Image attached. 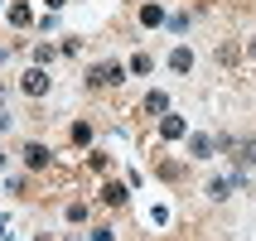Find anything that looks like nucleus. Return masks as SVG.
Instances as JSON below:
<instances>
[{
	"mask_svg": "<svg viewBox=\"0 0 256 241\" xmlns=\"http://www.w3.org/2000/svg\"><path fill=\"white\" fill-rule=\"evenodd\" d=\"M121 77H126V68H121V63H102V68H92V77H87V82H92V87H116Z\"/></svg>",
	"mask_w": 256,
	"mask_h": 241,
	"instance_id": "1",
	"label": "nucleus"
},
{
	"mask_svg": "<svg viewBox=\"0 0 256 241\" xmlns=\"http://www.w3.org/2000/svg\"><path fill=\"white\" fill-rule=\"evenodd\" d=\"M20 87H24L29 97H44V92H48V77H44V68H39V63L24 72V82H20Z\"/></svg>",
	"mask_w": 256,
	"mask_h": 241,
	"instance_id": "2",
	"label": "nucleus"
},
{
	"mask_svg": "<svg viewBox=\"0 0 256 241\" xmlns=\"http://www.w3.org/2000/svg\"><path fill=\"white\" fill-rule=\"evenodd\" d=\"M48 159H54V155H48V145H39V140L24 145V164H29V169H44Z\"/></svg>",
	"mask_w": 256,
	"mask_h": 241,
	"instance_id": "3",
	"label": "nucleus"
},
{
	"mask_svg": "<svg viewBox=\"0 0 256 241\" xmlns=\"http://www.w3.org/2000/svg\"><path fill=\"white\" fill-rule=\"evenodd\" d=\"M184 116H164V121H160V135H164V140H179V135H184Z\"/></svg>",
	"mask_w": 256,
	"mask_h": 241,
	"instance_id": "4",
	"label": "nucleus"
},
{
	"mask_svg": "<svg viewBox=\"0 0 256 241\" xmlns=\"http://www.w3.org/2000/svg\"><path fill=\"white\" fill-rule=\"evenodd\" d=\"M29 19H34V10H29L24 0H14V5H10V24H14V29H24Z\"/></svg>",
	"mask_w": 256,
	"mask_h": 241,
	"instance_id": "5",
	"label": "nucleus"
},
{
	"mask_svg": "<svg viewBox=\"0 0 256 241\" xmlns=\"http://www.w3.org/2000/svg\"><path fill=\"white\" fill-rule=\"evenodd\" d=\"M145 111H150V116H164V111H170V97H164V92H150V97H145Z\"/></svg>",
	"mask_w": 256,
	"mask_h": 241,
	"instance_id": "6",
	"label": "nucleus"
},
{
	"mask_svg": "<svg viewBox=\"0 0 256 241\" xmlns=\"http://www.w3.org/2000/svg\"><path fill=\"white\" fill-rule=\"evenodd\" d=\"M188 155H194V159H208V155H213V140H208V135H194V140H188Z\"/></svg>",
	"mask_w": 256,
	"mask_h": 241,
	"instance_id": "7",
	"label": "nucleus"
},
{
	"mask_svg": "<svg viewBox=\"0 0 256 241\" xmlns=\"http://www.w3.org/2000/svg\"><path fill=\"white\" fill-rule=\"evenodd\" d=\"M232 188H237V179H213V184H208V198H218V203H222Z\"/></svg>",
	"mask_w": 256,
	"mask_h": 241,
	"instance_id": "8",
	"label": "nucleus"
},
{
	"mask_svg": "<svg viewBox=\"0 0 256 241\" xmlns=\"http://www.w3.org/2000/svg\"><path fill=\"white\" fill-rule=\"evenodd\" d=\"M170 68L174 72H188V68H194V53H188V48H174V53H170Z\"/></svg>",
	"mask_w": 256,
	"mask_h": 241,
	"instance_id": "9",
	"label": "nucleus"
},
{
	"mask_svg": "<svg viewBox=\"0 0 256 241\" xmlns=\"http://www.w3.org/2000/svg\"><path fill=\"white\" fill-rule=\"evenodd\" d=\"M102 203H116V208H121V203H126V188H121V184H106V188H102Z\"/></svg>",
	"mask_w": 256,
	"mask_h": 241,
	"instance_id": "10",
	"label": "nucleus"
},
{
	"mask_svg": "<svg viewBox=\"0 0 256 241\" xmlns=\"http://www.w3.org/2000/svg\"><path fill=\"white\" fill-rule=\"evenodd\" d=\"M140 24H150V29L164 24V10H160V5H145V10H140Z\"/></svg>",
	"mask_w": 256,
	"mask_h": 241,
	"instance_id": "11",
	"label": "nucleus"
},
{
	"mask_svg": "<svg viewBox=\"0 0 256 241\" xmlns=\"http://www.w3.org/2000/svg\"><path fill=\"white\" fill-rule=\"evenodd\" d=\"M72 145H92V126H72Z\"/></svg>",
	"mask_w": 256,
	"mask_h": 241,
	"instance_id": "12",
	"label": "nucleus"
},
{
	"mask_svg": "<svg viewBox=\"0 0 256 241\" xmlns=\"http://www.w3.org/2000/svg\"><path fill=\"white\" fill-rule=\"evenodd\" d=\"M130 72H150V53H136V58H130Z\"/></svg>",
	"mask_w": 256,
	"mask_h": 241,
	"instance_id": "13",
	"label": "nucleus"
},
{
	"mask_svg": "<svg viewBox=\"0 0 256 241\" xmlns=\"http://www.w3.org/2000/svg\"><path fill=\"white\" fill-rule=\"evenodd\" d=\"M44 5H48V10H58V5H63V0H44Z\"/></svg>",
	"mask_w": 256,
	"mask_h": 241,
	"instance_id": "14",
	"label": "nucleus"
},
{
	"mask_svg": "<svg viewBox=\"0 0 256 241\" xmlns=\"http://www.w3.org/2000/svg\"><path fill=\"white\" fill-rule=\"evenodd\" d=\"M0 237H5V222H0Z\"/></svg>",
	"mask_w": 256,
	"mask_h": 241,
	"instance_id": "15",
	"label": "nucleus"
},
{
	"mask_svg": "<svg viewBox=\"0 0 256 241\" xmlns=\"http://www.w3.org/2000/svg\"><path fill=\"white\" fill-rule=\"evenodd\" d=\"M252 58H256V43H252Z\"/></svg>",
	"mask_w": 256,
	"mask_h": 241,
	"instance_id": "16",
	"label": "nucleus"
}]
</instances>
